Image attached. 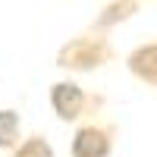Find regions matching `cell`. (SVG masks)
<instances>
[{"label":"cell","instance_id":"6da1fadb","mask_svg":"<svg viewBox=\"0 0 157 157\" xmlns=\"http://www.w3.org/2000/svg\"><path fill=\"white\" fill-rule=\"evenodd\" d=\"M113 57V47L107 44V38H72L69 44L60 47L57 54V66L63 69H75V72H88V69H98L104 66Z\"/></svg>","mask_w":157,"mask_h":157},{"label":"cell","instance_id":"7a4b0ae2","mask_svg":"<svg viewBox=\"0 0 157 157\" xmlns=\"http://www.w3.org/2000/svg\"><path fill=\"white\" fill-rule=\"evenodd\" d=\"M50 107H54V113L63 123H75L78 116L85 113V107H88V94H85L82 85L63 78V82L50 85Z\"/></svg>","mask_w":157,"mask_h":157},{"label":"cell","instance_id":"3957f363","mask_svg":"<svg viewBox=\"0 0 157 157\" xmlns=\"http://www.w3.org/2000/svg\"><path fill=\"white\" fill-rule=\"evenodd\" d=\"M113 151V138L104 126H78L72 135V157H110Z\"/></svg>","mask_w":157,"mask_h":157},{"label":"cell","instance_id":"277c9868","mask_svg":"<svg viewBox=\"0 0 157 157\" xmlns=\"http://www.w3.org/2000/svg\"><path fill=\"white\" fill-rule=\"evenodd\" d=\"M129 69H132V75H138L141 82L154 85L157 82V44L148 41V44L135 47L132 54H129Z\"/></svg>","mask_w":157,"mask_h":157},{"label":"cell","instance_id":"5b68a950","mask_svg":"<svg viewBox=\"0 0 157 157\" xmlns=\"http://www.w3.org/2000/svg\"><path fill=\"white\" fill-rule=\"evenodd\" d=\"M135 10H138V0H113V3L104 6V13L98 16V22H94V25H98V29H110V25L129 19Z\"/></svg>","mask_w":157,"mask_h":157},{"label":"cell","instance_id":"8992f818","mask_svg":"<svg viewBox=\"0 0 157 157\" xmlns=\"http://www.w3.org/2000/svg\"><path fill=\"white\" fill-rule=\"evenodd\" d=\"M19 132H22L19 113L3 107V110H0V148H16L19 145Z\"/></svg>","mask_w":157,"mask_h":157},{"label":"cell","instance_id":"52a82bcc","mask_svg":"<svg viewBox=\"0 0 157 157\" xmlns=\"http://www.w3.org/2000/svg\"><path fill=\"white\" fill-rule=\"evenodd\" d=\"M13 157H57V154H54V145L44 135H29L22 145H16Z\"/></svg>","mask_w":157,"mask_h":157}]
</instances>
